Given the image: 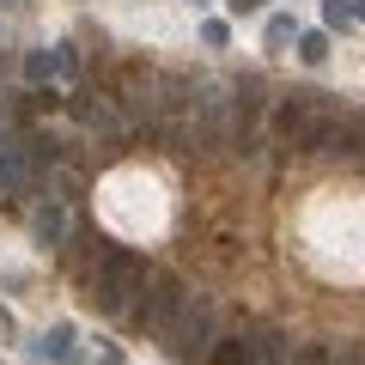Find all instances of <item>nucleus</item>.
Segmentation results:
<instances>
[{
	"label": "nucleus",
	"mask_w": 365,
	"mask_h": 365,
	"mask_svg": "<svg viewBox=\"0 0 365 365\" xmlns=\"http://www.w3.org/2000/svg\"><path fill=\"white\" fill-rule=\"evenodd\" d=\"M335 116H341L335 98H329V91H311V86H304V91H287V98L268 110V128H274V140H280V146L317 153V146H323V128H329Z\"/></svg>",
	"instance_id": "f257e3e1"
},
{
	"label": "nucleus",
	"mask_w": 365,
	"mask_h": 365,
	"mask_svg": "<svg viewBox=\"0 0 365 365\" xmlns=\"http://www.w3.org/2000/svg\"><path fill=\"white\" fill-rule=\"evenodd\" d=\"M146 262L134 256V250H110V262H98V268L86 274V299H91V311L98 317H128L134 304H140V292H146Z\"/></svg>",
	"instance_id": "f03ea898"
},
{
	"label": "nucleus",
	"mask_w": 365,
	"mask_h": 365,
	"mask_svg": "<svg viewBox=\"0 0 365 365\" xmlns=\"http://www.w3.org/2000/svg\"><path fill=\"white\" fill-rule=\"evenodd\" d=\"M182 311H189V287H182L177 274H153L146 292H140V304H134V323L153 329V335H170Z\"/></svg>",
	"instance_id": "7ed1b4c3"
},
{
	"label": "nucleus",
	"mask_w": 365,
	"mask_h": 365,
	"mask_svg": "<svg viewBox=\"0 0 365 365\" xmlns=\"http://www.w3.org/2000/svg\"><path fill=\"white\" fill-rule=\"evenodd\" d=\"M165 347L177 353L182 365H189V359H213V347H220V341H213V304H195V299H189V311L177 317V329L165 335Z\"/></svg>",
	"instance_id": "20e7f679"
},
{
	"label": "nucleus",
	"mask_w": 365,
	"mask_h": 365,
	"mask_svg": "<svg viewBox=\"0 0 365 365\" xmlns=\"http://www.w3.org/2000/svg\"><path fill=\"white\" fill-rule=\"evenodd\" d=\"M31 177H37V165H31V146H25V134L0 128V195H13V189H25Z\"/></svg>",
	"instance_id": "39448f33"
},
{
	"label": "nucleus",
	"mask_w": 365,
	"mask_h": 365,
	"mask_svg": "<svg viewBox=\"0 0 365 365\" xmlns=\"http://www.w3.org/2000/svg\"><path fill=\"white\" fill-rule=\"evenodd\" d=\"M317 153H341V158H359L365 153V110H341L335 122L323 128V146Z\"/></svg>",
	"instance_id": "423d86ee"
},
{
	"label": "nucleus",
	"mask_w": 365,
	"mask_h": 365,
	"mask_svg": "<svg viewBox=\"0 0 365 365\" xmlns=\"http://www.w3.org/2000/svg\"><path fill=\"white\" fill-rule=\"evenodd\" d=\"M31 232H37V244H61L67 237V207L61 201H43V207L31 213Z\"/></svg>",
	"instance_id": "0eeeda50"
},
{
	"label": "nucleus",
	"mask_w": 365,
	"mask_h": 365,
	"mask_svg": "<svg viewBox=\"0 0 365 365\" xmlns=\"http://www.w3.org/2000/svg\"><path fill=\"white\" fill-rule=\"evenodd\" d=\"M213 365H256V353H250V335L237 329V335H225L220 347H213Z\"/></svg>",
	"instance_id": "6e6552de"
},
{
	"label": "nucleus",
	"mask_w": 365,
	"mask_h": 365,
	"mask_svg": "<svg viewBox=\"0 0 365 365\" xmlns=\"http://www.w3.org/2000/svg\"><path fill=\"white\" fill-rule=\"evenodd\" d=\"M299 61L304 67H323L329 61V37H323V31H304V37H299Z\"/></svg>",
	"instance_id": "1a4fd4ad"
},
{
	"label": "nucleus",
	"mask_w": 365,
	"mask_h": 365,
	"mask_svg": "<svg viewBox=\"0 0 365 365\" xmlns=\"http://www.w3.org/2000/svg\"><path fill=\"white\" fill-rule=\"evenodd\" d=\"M292 37H299V25H292V13H274V19H268V49L280 55V49L292 43Z\"/></svg>",
	"instance_id": "9d476101"
},
{
	"label": "nucleus",
	"mask_w": 365,
	"mask_h": 365,
	"mask_svg": "<svg viewBox=\"0 0 365 365\" xmlns=\"http://www.w3.org/2000/svg\"><path fill=\"white\" fill-rule=\"evenodd\" d=\"M37 353H49V359H73V335H67V329H49V335L37 341Z\"/></svg>",
	"instance_id": "9b49d317"
},
{
	"label": "nucleus",
	"mask_w": 365,
	"mask_h": 365,
	"mask_svg": "<svg viewBox=\"0 0 365 365\" xmlns=\"http://www.w3.org/2000/svg\"><path fill=\"white\" fill-rule=\"evenodd\" d=\"M287 365H335V353H329V347H323V341H304V347H299V353H292V359H287Z\"/></svg>",
	"instance_id": "f8f14e48"
},
{
	"label": "nucleus",
	"mask_w": 365,
	"mask_h": 365,
	"mask_svg": "<svg viewBox=\"0 0 365 365\" xmlns=\"http://www.w3.org/2000/svg\"><path fill=\"white\" fill-rule=\"evenodd\" d=\"M323 19H329V25H341V31L353 25V13H347V6H341V0H329V6H323Z\"/></svg>",
	"instance_id": "ddd939ff"
},
{
	"label": "nucleus",
	"mask_w": 365,
	"mask_h": 365,
	"mask_svg": "<svg viewBox=\"0 0 365 365\" xmlns=\"http://www.w3.org/2000/svg\"><path fill=\"white\" fill-rule=\"evenodd\" d=\"M335 365H365V341H353V347L335 353Z\"/></svg>",
	"instance_id": "4468645a"
},
{
	"label": "nucleus",
	"mask_w": 365,
	"mask_h": 365,
	"mask_svg": "<svg viewBox=\"0 0 365 365\" xmlns=\"http://www.w3.org/2000/svg\"><path fill=\"white\" fill-rule=\"evenodd\" d=\"M225 6H232L237 19H250V13H262V6H268V0H225Z\"/></svg>",
	"instance_id": "2eb2a0df"
},
{
	"label": "nucleus",
	"mask_w": 365,
	"mask_h": 365,
	"mask_svg": "<svg viewBox=\"0 0 365 365\" xmlns=\"http://www.w3.org/2000/svg\"><path fill=\"white\" fill-rule=\"evenodd\" d=\"M347 13H353V19H365V0H347Z\"/></svg>",
	"instance_id": "dca6fc26"
},
{
	"label": "nucleus",
	"mask_w": 365,
	"mask_h": 365,
	"mask_svg": "<svg viewBox=\"0 0 365 365\" xmlns=\"http://www.w3.org/2000/svg\"><path fill=\"white\" fill-rule=\"evenodd\" d=\"M195 6H201V0H195Z\"/></svg>",
	"instance_id": "f3484780"
}]
</instances>
